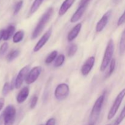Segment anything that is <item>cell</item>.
Here are the masks:
<instances>
[{"mask_svg":"<svg viewBox=\"0 0 125 125\" xmlns=\"http://www.w3.org/2000/svg\"><path fill=\"white\" fill-rule=\"evenodd\" d=\"M65 61V56L63 54H60L56 58L54 62V67H59L62 65Z\"/></svg>","mask_w":125,"mask_h":125,"instance_id":"7402d4cb","label":"cell"},{"mask_svg":"<svg viewBox=\"0 0 125 125\" xmlns=\"http://www.w3.org/2000/svg\"><path fill=\"white\" fill-rule=\"evenodd\" d=\"M105 98V92H104L101 96L98 97V98L96 100L94 103L93 108L92 109L91 112L89 117V123L95 124L97 121L100 113H101V109H102L103 104Z\"/></svg>","mask_w":125,"mask_h":125,"instance_id":"3957f363","label":"cell"},{"mask_svg":"<svg viewBox=\"0 0 125 125\" xmlns=\"http://www.w3.org/2000/svg\"><path fill=\"white\" fill-rule=\"evenodd\" d=\"M43 1V0H34V2H33L31 7L30 10H29V14L32 15L35 13L39 9Z\"/></svg>","mask_w":125,"mask_h":125,"instance_id":"ac0fdd59","label":"cell"},{"mask_svg":"<svg viewBox=\"0 0 125 125\" xmlns=\"http://www.w3.org/2000/svg\"><path fill=\"white\" fill-rule=\"evenodd\" d=\"M124 23H125V10L124 12L123 13V14L120 16V17L118 19V21H117V26H120L123 24Z\"/></svg>","mask_w":125,"mask_h":125,"instance_id":"f546056e","label":"cell"},{"mask_svg":"<svg viewBox=\"0 0 125 125\" xmlns=\"http://www.w3.org/2000/svg\"><path fill=\"white\" fill-rule=\"evenodd\" d=\"M4 31V29H1V30H0V41L3 39Z\"/></svg>","mask_w":125,"mask_h":125,"instance_id":"836d02e7","label":"cell"},{"mask_svg":"<svg viewBox=\"0 0 125 125\" xmlns=\"http://www.w3.org/2000/svg\"><path fill=\"white\" fill-rule=\"evenodd\" d=\"M125 96V88L123 89L118 94L117 96L116 97L115 100L113 104H112V107L110 109L108 115H107V119L109 120L113 118L114 116L115 115L116 113L118 111V109H119L120 106L121 104H122V101H123V99H124Z\"/></svg>","mask_w":125,"mask_h":125,"instance_id":"5b68a950","label":"cell"},{"mask_svg":"<svg viewBox=\"0 0 125 125\" xmlns=\"http://www.w3.org/2000/svg\"><path fill=\"white\" fill-rule=\"evenodd\" d=\"M111 14H112V11L109 10L107 12L104 13L102 17H101V19L99 20V21L98 22L97 24L96 25V31L97 32H100L102 31L104 29V28L106 27V26L107 25V23H108L109 20V18L111 17Z\"/></svg>","mask_w":125,"mask_h":125,"instance_id":"30bf717a","label":"cell"},{"mask_svg":"<svg viewBox=\"0 0 125 125\" xmlns=\"http://www.w3.org/2000/svg\"><path fill=\"white\" fill-rule=\"evenodd\" d=\"M38 101V97L36 95H34L32 96L31 99V104H30V108L31 109H34V107L36 106L37 103Z\"/></svg>","mask_w":125,"mask_h":125,"instance_id":"f1b7e54d","label":"cell"},{"mask_svg":"<svg viewBox=\"0 0 125 125\" xmlns=\"http://www.w3.org/2000/svg\"><path fill=\"white\" fill-rule=\"evenodd\" d=\"M88 4H89L79 5L78 9L76 10V12H74V13L73 15L72 18H71V23H76V22H77L78 20H79L81 19V17H83V15H84V12H85V10H86Z\"/></svg>","mask_w":125,"mask_h":125,"instance_id":"7c38bea8","label":"cell"},{"mask_svg":"<svg viewBox=\"0 0 125 125\" xmlns=\"http://www.w3.org/2000/svg\"><path fill=\"white\" fill-rule=\"evenodd\" d=\"M95 58L94 56H91L89 57L87 60L85 62L81 68V72L83 76H87L89 74L90 71L94 67V64H95Z\"/></svg>","mask_w":125,"mask_h":125,"instance_id":"8fae6325","label":"cell"},{"mask_svg":"<svg viewBox=\"0 0 125 125\" xmlns=\"http://www.w3.org/2000/svg\"><path fill=\"white\" fill-rule=\"evenodd\" d=\"M114 43L112 39H110L108 42L104 54L103 59L101 62L100 66V71L104 72L107 68L109 63H111L112 59L114 52Z\"/></svg>","mask_w":125,"mask_h":125,"instance_id":"7a4b0ae2","label":"cell"},{"mask_svg":"<svg viewBox=\"0 0 125 125\" xmlns=\"http://www.w3.org/2000/svg\"><path fill=\"white\" fill-rule=\"evenodd\" d=\"M125 118V105L123 107V110L121 112L120 114L119 115V116L118 117V118L116 119V120L115 121L114 125H119L123 122V120Z\"/></svg>","mask_w":125,"mask_h":125,"instance_id":"cb8c5ba5","label":"cell"},{"mask_svg":"<svg viewBox=\"0 0 125 125\" xmlns=\"http://www.w3.org/2000/svg\"><path fill=\"white\" fill-rule=\"evenodd\" d=\"M110 125V124H109V125Z\"/></svg>","mask_w":125,"mask_h":125,"instance_id":"8d00e7d4","label":"cell"},{"mask_svg":"<svg viewBox=\"0 0 125 125\" xmlns=\"http://www.w3.org/2000/svg\"><path fill=\"white\" fill-rule=\"evenodd\" d=\"M15 27L13 25H10L9 26L7 27L6 29H4V35H3V40H7L11 37L13 33L15 32Z\"/></svg>","mask_w":125,"mask_h":125,"instance_id":"2e32d148","label":"cell"},{"mask_svg":"<svg viewBox=\"0 0 125 125\" xmlns=\"http://www.w3.org/2000/svg\"><path fill=\"white\" fill-rule=\"evenodd\" d=\"M12 89V87H11V84H10L9 83H6L4 85L3 87H2V94L4 96H6L7 94L9 93Z\"/></svg>","mask_w":125,"mask_h":125,"instance_id":"d4e9b609","label":"cell"},{"mask_svg":"<svg viewBox=\"0 0 125 125\" xmlns=\"http://www.w3.org/2000/svg\"><path fill=\"white\" fill-rule=\"evenodd\" d=\"M112 1H113V2L115 4H118L122 0H112Z\"/></svg>","mask_w":125,"mask_h":125,"instance_id":"e575fe53","label":"cell"},{"mask_svg":"<svg viewBox=\"0 0 125 125\" xmlns=\"http://www.w3.org/2000/svg\"><path fill=\"white\" fill-rule=\"evenodd\" d=\"M119 52L120 55H123L125 53V29L122 32L119 43Z\"/></svg>","mask_w":125,"mask_h":125,"instance_id":"e0dca14e","label":"cell"},{"mask_svg":"<svg viewBox=\"0 0 125 125\" xmlns=\"http://www.w3.org/2000/svg\"><path fill=\"white\" fill-rule=\"evenodd\" d=\"M4 125H13L16 117V109L13 105H9L2 114Z\"/></svg>","mask_w":125,"mask_h":125,"instance_id":"277c9868","label":"cell"},{"mask_svg":"<svg viewBox=\"0 0 125 125\" xmlns=\"http://www.w3.org/2000/svg\"><path fill=\"white\" fill-rule=\"evenodd\" d=\"M24 37V32L23 31H19L15 33L13 36V42L15 43H19L21 41Z\"/></svg>","mask_w":125,"mask_h":125,"instance_id":"d6986e66","label":"cell"},{"mask_svg":"<svg viewBox=\"0 0 125 125\" xmlns=\"http://www.w3.org/2000/svg\"><path fill=\"white\" fill-rule=\"evenodd\" d=\"M29 94V89L28 87H24L19 93L18 94L17 96V101L18 103L21 104L23 103L25 100H26L27 98L28 97Z\"/></svg>","mask_w":125,"mask_h":125,"instance_id":"5bb4252c","label":"cell"},{"mask_svg":"<svg viewBox=\"0 0 125 125\" xmlns=\"http://www.w3.org/2000/svg\"><path fill=\"white\" fill-rule=\"evenodd\" d=\"M9 45L7 42H5L2 44L0 47V58H2L6 54V51L8 50Z\"/></svg>","mask_w":125,"mask_h":125,"instance_id":"484cf974","label":"cell"},{"mask_svg":"<svg viewBox=\"0 0 125 125\" xmlns=\"http://www.w3.org/2000/svg\"><path fill=\"white\" fill-rule=\"evenodd\" d=\"M54 9L52 7H50L46 10V12L43 14L41 18L39 20V21L38 22L36 27L34 29V31L32 32V34L31 38L32 39H35L42 32L45 28V26L47 24L48 22L50 21L51 16L53 14Z\"/></svg>","mask_w":125,"mask_h":125,"instance_id":"6da1fadb","label":"cell"},{"mask_svg":"<svg viewBox=\"0 0 125 125\" xmlns=\"http://www.w3.org/2000/svg\"><path fill=\"white\" fill-rule=\"evenodd\" d=\"M56 125V120L54 118H50L46 122L45 125Z\"/></svg>","mask_w":125,"mask_h":125,"instance_id":"4dcf8cb0","label":"cell"},{"mask_svg":"<svg viewBox=\"0 0 125 125\" xmlns=\"http://www.w3.org/2000/svg\"><path fill=\"white\" fill-rule=\"evenodd\" d=\"M82 28V24L81 23H78L69 32L67 36V39L69 42L73 41V40L77 37L78 35H79V32L81 31V29Z\"/></svg>","mask_w":125,"mask_h":125,"instance_id":"4fadbf2b","label":"cell"},{"mask_svg":"<svg viewBox=\"0 0 125 125\" xmlns=\"http://www.w3.org/2000/svg\"><path fill=\"white\" fill-rule=\"evenodd\" d=\"M77 50H78V46L74 43L72 44L69 46V48H68V50L67 55H68V57H72V56H74Z\"/></svg>","mask_w":125,"mask_h":125,"instance_id":"603a6c76","label":"cell"},{"mask_svg":"<svg viewBox=\"0 0 125 125\" xmlns=\"http://www.w3.org/2000/svg\"><path fill=\"white\" fill-rule=\"evenodd\" d=\"M70 89L68 84L65 83L59 84L54 91V96L59 101H62L67 98L69 94Z\"/></svg>","mask_w":125,"mask_h":125,"instance_id":"8992f818","label":"cell"},{"mask_svg":"<svg viewBox=\"0 0 125 125\" xmlns=\"http://www.w3.org/2000/svg\"><path fill=\"white\" fill-rule=\"evenodd\" d=\"M51 34H52V29L50 28V29L47 31L45 34L43 35V36L40 38V40L38 41V42L37 43L36 45L34 46V49H33V51L34 52H37L39 50H41L43 48V46L46 44V43L48 41V40L50 39V37H51Z\"/></svg>","mask_w":125,"mask_h":125,"instance_id":"9c48e42d","label":"cell"},{"mask_svg":"<svg viewBox=\"0 0 125 125\" xmlns=\"http://www.w3.org/2000/svg\"><path fill=\"white\" fill-rule=\"evenodd\" d=\"M95 125V124H93V123H89V125Z\"/></svg>","mask_w":125,"mask_h":125,"instance_id":"d590c367","label":"cell"},{"mask_svg":"<svg viewBox=\"0 0 125 125\" xmlns=\"http://www.w3.org/2000/svg\"><path fill=\"white\" fill-rule=\"evenodd\" d=\"M20 54V51L18 50H14L11 51L9 53L7 54L6 57V59L8 62H11L13 61L15 59L17 58Z\"/></svg>","mask_w":125,"mask_h":125,"instance_id":"ffe728a7","label":"cell"},{"mask_svg":"<svg viewBox=\"0 0 125 125\" xmlns=\"http://www.w3.org/2000/svg\"><path fill=\"white\" fill-rule=\"evenodd\" d=\"M57 56V51H53L49 54V56L45 59V63L46 64H50V63H52V61H54L56 58Z\"/></svg>","mask_w":125,"mask_h":125,"instance_id":"44dd1931","label":"cell"},{"mask_svg":"<svg viewBox=\"0 0 125 125\" xmlns=\"http://www.w3.org/2000/svg\"><path fill=\"white\" fill-rule=\"evenodd\" d=\"M115 65H116V62L115 59H112V61H111V63H110V67H109V72L107 73V76L109 77L111 75V74L113 73L114 71L115 68Z\"/></svg>","mask_w":125,"mask_h":125,"instance_id":"4316f807","label":"cell"},{"mask_svg":"<svg viewBox=\"0 0 125 125\" xmlns=\"http://www.w3.org/2000/svg\"><path fill=\"white\" fill-rule=\"evenodd\" d=\"M42 72V68L40 66L35 67L31 70L26 78V83L28 84H31L34 83L40 76Z\"/></svg>","mask_w":125,"mask_h":125,"instance_id":"ba28073f","label":"cell"},{"mask_svg":"<svg viewBox=\"0 0 125 125\" xmlns=\"http://www.w3.org/2000/svg\"><path fill=\"white\" fill-rule=\"evenodd\" d=\"M5 104V100L4 98H0V111L3 108Z\"/></svg>","mask_w":125,"mask_h":125,"instance_id":"1f68e13d","label":"cell"},{"mask_svg":"<svg viewBox=\"0 0 125 125\" xmlns=\"http://www.w3.org/2000/svg\"><path fill=\"white\" fill-rule=\"evenodd\" d=\"M23 1L22 0H20V1H18L17 4H15L14 7V11H13V14L17 15L18 12H20V10L21 9L22 6H23Z\"/></svg>","mask_w":125,"mask_h":125,"instance_id":"83f0119b","label":"cell"},{"mask_svg":"<svg viewBox=\"0 0 125 125\" xmlns=\"http://www.w3.org/2000/svg\"><path fill=\"white\" fill-rule=\"evenodd\" d=\"M29 69L30 67L27 65L20 70L15 80V87L16 89H19L21 87L24 81L26 80L27 75L29 72Z\"/></svg>","mask_w":125,"mask_h":125,"instance_id":"52a82bcc","label":"cell"},{"mask_svg":"<svg viewBox=\"0 0 125 125\" xmlns=\"http://www.w3.org/2000/svg\"><path fill=\"white\" fill-rule=\"evenodd\" d=\"M90 0H81L79 5H83V4H89L90 2Z\"/></svg>","mask_w":125,"mask_h":125,"instance_id":"d6a6232c","label":"cell"},{"mask_svg":"<svg viewBox=\"0 0 125 125\" xmlns=\"http://www.w3.org/2000/svg\"></svg>","mask_w":125,"mask_h":125,"instance_id":"74e56055","label":"cell"},{"mask_svg":"<svg viewBox=\"0 0 125 125\" xmlns=\"http://www.w3.org/2000/svg\"><path fill=\"white\" fill-rule=\"evenodd\" d=\"M75 1L76 0H65L62 2V5L59 9V16H63L72 7V5L75 2Z\"/></svg>","mask_w":125,"mask_h":125,"instance_id":"9a60e30c","label":"cell"}]
</instances>
